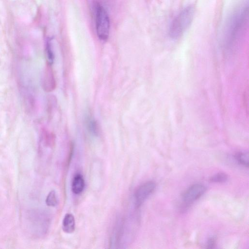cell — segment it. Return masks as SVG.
Instances as JSON below:
<instances>
[{"mask_svg":"<svg viewBox=\"0 0 249 249\" xmlns=\"http://www.w3.org/2000/svg\"><path fill=\"white\" fill-rule=\"evenodd\" d=\"M248 0L242 2L230 15L223 30V44L225 48H231L241 37L248 20Z\"/></svg>","mask_w":249,"mask_h":249,"instance_id":"obj_1","label":"cell"},{"mask_svg":"<svg viewBox=\"0 0 249 249\" xmlns=\"http://www.w3.org/2000/svg\"><path fill=\"white\" fill-rule=\"evenodd\" d=\"M194 7L189 5L176 16L169 26V36L172 39L179 38L191 25L194 16Z\"/></svg>","mask_w":249,"mask_h":249,"instance_id":"obj_2","label":"cell"},{"mask_svg":"<svg viewBox=\"0 0 249 249\" xmlns=\"http://www.w3.org/2000/svg\"><path fill=\"white\" fill-rule=\"evenodd\" d=\"M50 217L42 210H33L27 215V223L33 234L38 236L45 234L50 225Z\"/></svg>","mask_w":249,"mask_h":249,"instance_id":"obj_3","label":"cell"},{"mask_svg":"<svg viewBox=\"0 0 249 249\" xmlns=\"http://www.w3.org/2000/svg\"><path fill=\"white\" fill-rule=\"evenodd\" d=\"M95 23L98 38L103 41L107 40L109 34V18L105 8L99 4L96 7Z\"/></svg>","mask_w":249,"mask_h":249,"instance_id":"obj_4","label":"cell"},{"mask_svg":"<svg viewBox=\"0 0 249 249\" xmlns=\"http://www.w3.org/2000/svg\"><path fill=\"white\" fill-rule=\"evenodd\" d=\"M156 188L155 183L149 181L139 186L134 194V200L136 208H139L154 191Z\"/></svg>","mask_w":249,"mask_h":249,"instance_id":"obj_5","label":"cell"},{"mask_svg":"<svg viewBox=\"0 0 249 249\" xmlns=\"http://www.w3.org/2000/svg\"><path fill=\"white\" fill-rule=\"evenodd\" d=\"M206 191V187L201 184H195L190 186L183 194L182 199L187 203L193 202L198 199Z\"/></svg>","mask_w":249,"mask_h":249,"instance_id":"obj_6","label":"cell"},{"mask_svg":"<svg viewBox=\"0 0 249 249\" xmlns=\"http://www.w3.org/2000/svg\"><path fill=\"white\" fill-rule=\"evenodd\" d=\"M51 66V65L47 64L43 78V87L47 92L53 91L56 86L55 80Z\"/></svg>","mask_w":249,"mask_h":249,"instance_id":"obj_7","label":"cell"},{"mask_svg":"<svg viewBox=\"0 0 249 249\" xmlns=\"http://www.w3.org/2000/svg\"><path fill=\"white\" fill-rule=\"evenodd\" d=\"M85 182L83 176L77 173L73 177L71 184V191L75 195L81 194L85 188Z\"/></svg>","mask_w":249,"mask_h":249,"instance_id":"obj_8","label":"cell"},{"mask_svg":"<svg viewBox=\"0 0 249 249\" xmlns=\"http://www.w3.org/2000/svg\"><path fill=\"white\" fill-rule=\"evenodd\" d=\"M75 229V221L73 215L71 213H66L62 221V229L67 233H72Z\"/></svg>","mask_w":249,"mask_h":249,"instance_id":"obj_9","label":"cell"},{"mask_svg":"<svg viewBox=\"0 0 249 249\" xmlns=\"http://www.w3.org/2000/svg\"><path fill=\"white\" fill-rule=\"evenodd\" d=\"M238 163L244 166H249V155L248 153L239 152L235 154L234 156Z\"/></svg>","mask_w":249,"mask_h":249,"instance_id":"obj_10","label":"cell"},{"mask_svg":"<svg viewBox=\"0 0 249 249\" xmlns=\"http://www.w3.org/2000/svg\"><path fill=\"white\" fill-rule=\"evenodd\" d=\"M46 203L48 206L55 207L57 204V199L55 192L51 191L48 195L46 199Z\"/></svg>","mask_w":249,"mask_h":249,"instance_id":"obj_11","label":"cell"},{"mask_svg":"<svg viewBox=\"0 0 249 249\" xmlns=\"http://www.w3.org/2000/svg\"><path fill=\"white\" fill-rule=\"evenodd\" d=\"M228 176L224 173H219L213 175L210 178V181L214 183H223L227 181Z\"/></svg>","mask_w":249,"mask_h":249,"instance_id":"obj_12","label":"cell"},{"mask_svg":"<svg viewBox=\"0 0 249 249\" xmlns=\"http://www.w3.org/2000/svg\"><path fill=\"white\" fill-rule=\"evenodd\" d=\"M46 53L48 64L52 65L54 59V54L52 50L51 42L50 40H48L46 44Z\"/></svg>","mask_w":249,"mask_h":249,"instance_id":"obj_13","label":"cell"},{"mask_svg":"<svg viewBox=\"0 0 249 249\" xmlns=\"http://www.w3.org/2000/svg\"><path fill=\"white\" fill-rule=\"evenodd\" d=\"M89 130L94 135L98 134L99 131L98 125L94 120H90L88 124Z\"/></svg>","mask_w":249,"mask_h":249,"instance_id":"obj_14","label":"cell"},{"mask_svg":"<svg viewBox=\"0 0 249 249\" xmlns=\"http://www.w3.org/2000/svg\"><path fill=\"white\" fill-rule=\"evenodd\" d=\"M216 243V239L214 237L210 238L207 242V248L213 249L214 248Z\"/></svg>","mask_w":249,"mask_h":249,"instance_id":"obj_15","label":"cell"}]
</instances>
